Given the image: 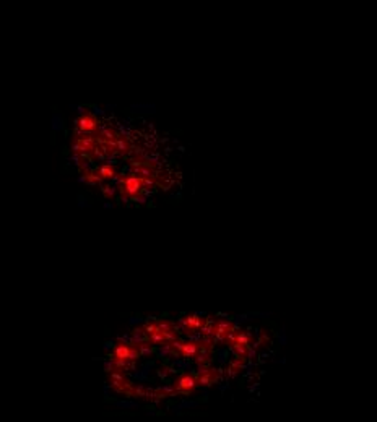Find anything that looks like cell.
<instances>
[{
  "label": "cell",
  "mask_w": 377,
  "mask_h": 422,
  "mask_svg": "<svg viewBox=\"0 0 377 422\" xmlns=\"http://www.w3.org/2000/svg\"><path fill=\"white\" fill-rule=\"evenodd\" d=\"M114 151L115 154H120V156H127V154L132 153V142L127 137L120 135L114 143Z\"/></svg>",
  "instance_id": "cell-5"
},
{
  "label": "cell",
  "mask_w": 377,
  "mask_h": 422,
  "mask_svg": "<svg viewBox=\"0 0 377 422\" xmlns=\"http://www.w3.org/2000/svg\"><path fill=\"white\" fill-rule=\"evenodd\" d=\"M197 383H199V382H197V378H195L194 375H188V373H184V375L179 377V380H177L176 385H174V388H176V390H181V391L188 393V391L194 390Z\"/></svg>",
  "instance_id": "cell-4"
},
{
  "label": "cell",
  "mask_w": 377,
  "mask_h": 422,
  "mask_svg": "<svg viewBox=\"0 0 377 422\" xmlns=\"http://www.w3.org/2000/svg\"><path fill=\"white\" fill-rule=\"evenodd\" d=\"M98 174L103 181H113V179L117 177V169H115L114 164L104 163L98 167Z\"/></svg>",
  "instance_id": "cell-6"
},
{
  "label": "cell",
  "mask_w": 377,
  "mask_h": 422,
  "mask_svg": "<svg viewBox=\"0 0 377 422\" xmlns=\"http://www.w3.org/2000/svg\"><path fill=\"white\" fill-rule=\"evenodd\" d=\"M76 130H78L80 133L91 135L93 132H98L99 130V122L93 114L85 112V114L80 115L78 120H76Z\"/></svg>",
  "instance_id": "cell-2"
},
{
  "label": "cell",
  "mask_w": 377,
  "mask_h": 422,
  "mask_svg": "<svg viewBox=\"0 0 377 422\" xmlns=\"http://www.w3.org/2000/svg\"><path fill=\"white\" fill-rule=\"evenodd\" d=\"M103 193L106 198H113L115 195V188L114 187H109V185H104L103 187Z\"/></svg>",
  "instance_id": "cell-7"
},
{
  "label": "cell",
  "mask_w": 377,
  "mask_h": 422,
  "mask_svg": "<svg viewBox=\"0 0 377 422\" xmlns=\"http://www.w3.org/2000/svg\"><path fill=\"white\" fill-rule=\"evenodd\" d=\"M119 182H120V192H122V195L127 198H133V200H137L143 190V187H147V181L135 176V174H130L127 177H120Z\"/></svg>",
  "instance_id": "cell-1"
},
{
  "label": "cell",
  "mask_w": 377,
  "mask_h": 422,
  "mask_svg": "<svg viewBox=\"0 0 377 422\" xmlns=\"http://www.w3.org/2000/svg\"><path fill=\"white\" fill-rule=\"evenodd\" d=\"M98 135H99V143H115L120 135L117 133V130L111 125H101L99 130H98Z\"/></svg>",
  "instance_id": "cell-3"
}]
</instances>
